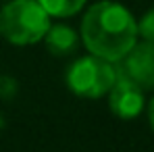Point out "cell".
I'll return each mask as SVG.
<instances>
[{
  "mask_svg": "<svg viewBox=\"0 0 154 152\" xmlns=\"http://www.w3.org/2000/svg\"><path fill=\"white\" fill-rule=\"evenodd\" d=\"M50 17H71L85 6V0H38Z\"/></svg>",
  "mask_w": 154,
  "mask_h": 152,
  "instance_id": "52a82bcc",
  "label": "cell"
},
{
  "mask_svg": "<svg viewBox=\"0 0 154 152\" xmlns=\"http://www.w3.org/2000/svg\"><path fill=\"white\" fill-rule=\"evenodd\" d=\"M137 36H142L148 42H154V8H150L137 21Z\"/></svg>",
  "mask_w": 154,
  "mask_h": 152,
  "instance_id": "ba28073f",
  "label": "cell"
},
{
  "mask_svg": "<svg viewBox=\"0 0 154 152\" xmlns=\"http://www.w3.org/2000/svg\"><path fill=\"white\" fill-rule=\"evenodd\" d=\"M117 63V71L121 75L135 81L144 90L154 88V42H135L127 54Z\"/></svg>",
  "mask_w": 154,
  "mask_h": 152,
  "instance_id": "277c9868",
  "label": "cell"
},
{
  "mask_svg": "<svg viewBox=\"0 0 154 152\" xmlns=\"http://www.w3.org/2000/svg\"><path fill=\"white\" fill-rule=\"evenodd\" d=\"M44 44L50 54L54 56H67L73 54L79 42V36L69 25H50L48 31L44 33Z\"/></svg>",
  "mask_w": 154,
  "mask_h": 152,
  "instance_id": "8992f818",
  "label": "cell"
},
{
  "mask_svg": "<svg viewBox=\"0 0 154 152\" xmlns=\"http://www.w3.org/2000/svg\"><path fill=\"white\" fill-rule=\"evenodd\" d=\"M48 27L50 15L38 0H13L0 11V36L15 46L40 42Z\"/></svg>",
  "mask_w": 154,
  "mask_h": 152,
  "instance_id": "7a4b0ae2",
  "label": "cell"
},
{
  "mask_svg": "<svg viewBox=\"0 0 154 152\" xmlns=\"http://www.w3.org/2000/svg\"><path fill=\"white\" fill-rule=\"evenodd\" d=\"M108 104L119 119H133L144 108V88L117 71V79L108 90Z\"/></svg>",
  "mask_w": 154,
  "mask_h": 152,
  "instance_id": "5b68a950",
  "label": "cell"
},
{
  "mask_svg": "<svg viewBox=\"0 0 154 152\" xmlns=\"http://www.w3.org/2000/svg\"><path fill=\"white\" fill-rule=\"evenodd\" d=\"M115 79H117V67L110 60L100 58L96 54L77 58L67 73V83L71 92H75L81 98H100L108 94Z\"/></svg>",
  "mask_w": 154,
  "mask_h": 152,
  "instance_id": "3957f363",
  "label": "cell"
},
{
  "mask_svg": "<svg viewBox=\"0 0 154 152\" xmlns=\"http://www.w3.org/2000/svg\"><path fill=\"white\" fill-rule=\"evenodd\" d=\"M148 121H150V127H152V131H154V98L148 104Z\"/></svg>",
  "mask_w": 154,
  "mask_h": 152,
  "instance_id": "9c48e42d",
  "label": "cell"
},
{
  "mask_svg": "<svg viewBox=\"0 0 154 152\" xmlns=\"http://www.w3.org/2000/svg\"><path fill=\"white\" fill-rule=\"evenodd\" d=\"M85 48L110 63L121 60L137 40V21L119 2L102 0L92 4L81 21Z\"/></svg>",
  "mask_w": 154,
  "mask_h": 152,
  "instance_id": "6da1fadb",
  "label": "cell"
}]
</instances>
